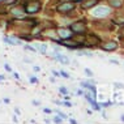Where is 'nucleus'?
<instances>
[{"label":"nucleus","instance_id":"obj_1","mask_svg":"<svg viewBox=\"0 0 124 124\" xmlns=\"http://www.w3.org/2000/svg\"><path fill=\"white\" fill-rule=\"evenodd\" d=\"M108 12H110V9L106 8V7H98V8H95L93 11V15L95 17H105V16L108 15Z\"/></svg>","mask_w":124,"mask_h":124},{"label":"nucleus","instance_id":"obj_2","mask_svg":"<svg viewBox=\"0 0 124 124\" xmlns=\"http://www.w3.org/2000/svg\"><path fill=\"white\" fill-rule=\"evenodd\" d=\"M39 8H41V4H39L38 1H33V3H30L29 5L25 7V11L28 13H35V12L39 11Z\"/></svg>","mask_w":124,"mask_h":124},{"label":"nucleus","instance_id":"obj_3","mask_svg":"<svg viewBox=\"0 0 124 124\" xmlns=\"http://www.w3.org/2000/svg\"><path fill=\"white\" fill-rule=\"evenodd\" d=\"M73 8H75V4H73V3H63V4H60L58 7V11L62 12V13H67V12L72 11Z\"/></svg>","mask_w":124,"mask_h":124},{"label":"nucleus","instance_id":"obj_4","mask_svg":"<svg viewBox=\"0 0 124 124\" xmlns=\"http://www.w3.org/2000/svg\"><path fill=\"white\" fill-rule=\"evenodd\" d=\"M72 30L75 33H78V34H81V33L85 31V25L82 24V22H76V24L72 25Z\"/></svg>","mask_w":124,"mask_h":124},{"label":"nucleus","instance_id":"obj_5","mask_svg":"<svg viewBox=\"0 0 124 124\" xmlns=\"http://www.w3.org/2000/svg\"><path fill=\"white\" fill-rule=\"evenodd\" d=\"M118 47V45H116L115 42H110V43H106V45L102 46L103 50H106V51H112V50H115Z\"/></svg>","mask_w":124,"mask_h":124},{"label":"nucleus","instance_id":"obj_6","mask_svg":"<svg viewBox=\"0 0 124 124\" xmlns=\"http://www.w3.org/2000/svg\"><path fill=\"white\" fill-rule=\"evenodd\" d=\"M59 34H60V37H62V38H64V39L71 38V31H69V30H67V29L59 30Z\"/></svg>","mask_w":124,"mask_h":124},{"label":"nucleus","instance_id":"obj_7","mask_svg":"<svg viewBox=\"0 0 124 124\" xmlns=\"http://www.w3.org/2000/svg\"><path fill=\"white\" fill-rule=\"evenodd\" d=\"M56 59H59L60 62L64 63V64H69V59L67 58V56H62V55H59V54H58V55H56Z\"/></svg>","mask_w":124,"mask_h":124},{"label":"nucleus","instance_id":"obj_8","mask_svg":"<svg viewBox=\"0 0 124 124\" xmlns=\"http://www.w3.org/2000/svg\"><path fill=\"white\" fill-rule=\"evenodd\" d=\"M81 86H82V88H88V89H90L93 93H94V94L97 93V90H95V88H94V86L89 85V84H86V82H81Z\"/></svg>","mask_w":124,"mask_h":124},{"label":"nucleus","instance_id":"obj_9","mask_svg":"<svg viewBox=\"0 0 124 124\" xmlns=\"http://www.w3.org/2000/svg\"><path fill=\"white\" fill-rule=\"evenodd\" d=\"M11 12L13 13V15H16V16H20V15H22V13H24V12H22V9H18V8H15V9H12Z\"/></svg>","mask_w":124,"mask_h":124},{"label":"nucleus","instance_id":"obj_10","mask_svg":"<svg viewBox=\"0 0 124 124\" xmlns=\"http://www.w3.org/2000/svg\"><path fill=\"white\" fill-rule=\"evenodd\" d=\"M97 3V0H89V3H86V4H84V8H90L92 5H94Z\"/></svg>","mask_w":124,"mask_h":124},{"label":"nucleus","instance_id":"obj_11","mask_svg":"<svg viewBox=\"0 0 124 124\" xmlns=\"http://www.w3.org/2000/svg\"><path fill=\"white\" fill-rule=\"evenodd\" d=\"M110 4L114 5V7H120V5H122V1H120V0H111Z\"/></svg>","mask_w":124,"mask_h":124},{"label":"nucleus","instance_id":"obj_12","mask_svg":"<svg viewBox=\"0 0 124 124\" xmlns=\"http://www.w3.org/2000/svg\"><path fill=\"white\" fill-rule=\"evenodd\" d=\"M55 112H58V114H59V115H60V118H62V119H67V115H65V114H63V112H60V111H59V110H55Z\"/></svg>","mask_w":124,"mask_h":124},{"label":"nucleus","instance_id":"obj_13","mask_svg":"<svg viewBox=\"0 0 124 124\" xmlns=\"http://www.w3.org/2000/svg\"><path fill=\"white\" fill-rule=\"evenodd\" d=\"M85 73H86V75H88L89 77H92V76H93V72L90 71L89 68H85Z\"/></svg>","mask_w":124,"mask_h":124},{"label":"nucleus","instance_id":"obj_14","mask_svg":"<svg viewBox=\"0 0 124 124\" xmlns=\"http://www.w3.org/2000/svg\"><path fill=\"white\" fill-rule=\"evenodd\" d=\"M114 85H115V86H116V88H120V89H124V85H123V84H122V82H115V84H114Z\"/></svg>","mask_w":124,"mask_h":124},{"label":"nucleus","instance_id":"obj_15","mask_svg":"<svg viewBox=\"0 0 124 124\" xmlns=\"http://www.w3.org/2000/svg\"><path fill=\"white\" fill-rule=\"evenodd\" d=\"M60 76L65 77V78H69V75H68L67 72H64V71H62V72H60Z\"/></svg>","mask_w":124,"mask_h":124},{"label":"nucleus","instance_id":"obj_16","mask_svg":"<svg viewBox=\"0 0 124 124\" xmlns=\"http://www.w3.org/2000/svg\"><path fill=\"white\" fill-rule=\"evenodd\" d=\"M38 47H39V50H41V51H42V54L46 51V45H39Z\"/></svg>","mask_w":124,"mask_h":124},{"label":"nucleus","instance_id":"obj_17","mask_svg":"<svg viewBox=\"0 0 124 124\" xmlns=\"http://www.w3.org/2000/svg\"><path fill=\"white\" fill-rule=\"evenodd\" d=\"M60 92H62L63 94H67V93H68V90H67L65 88H60Z\"/></svg>","mask_w":124,"mask_h":124},{"label":"nucleus","instance_id":"obj_18","mask_svg":"<svg viewBox=\"0 0 124 124\" xmlns=\"http://www.w3.org/2000/svg\"><path fill=\"white\" fill-rule=\"evenodd\" d=\"M25 48L30 50V51H35V48H34V47H31V46H25Z\"/></svg>","mask_w":124,"mask_h":124},{"label":"nucleus","instance_id":"obj_19","mask_svg":"<svg viewBox=\"0 0 124 124\" xmlns=\"http://www.w3.org/2000/svg\"><path fill=\"white\" fill-rule=\"evenodd\" d=\"M5 69H7L8 72H11V71H12V69H11V67H9L8 64H5Z\"/></svg>","mask_w":124,"mask_h":124},{"label":"nucleus","instance_id":"obj_20","mask_svg":"<svg viewBox=\"0 0 124 124\" xmlns=\"http://www.w3.org/2000/svg\"><path fill=\"white\" fill-rule=\"evenodd\" d=\"M30 81H31V82H37V78H34V77H30Z\"/></svg>","mask_w":124,"mask_h":124},{"label":"nucleus","instance_id":"obj_21","mask_svg":"<svg viewBox=\"0 0 124 124\" xmlns=\"http://www.w3.org/2000/svg\"><path fill=\"white\" fill-rule=\"evenodd\" d=\"M64 106H67V107H71L72 105H71V103H69V102H65V103H64Z\"/></svg>","mask_w":124,"mask_h":124},{"label":"nucleus","instance_id":"obj_22","mask_svg":"<svg viewBox=\"0 0 124 124\" xmlns=\"http://www.w3.org/2000/svg\"><path fill=\"white\" fill-rule=\"evenodd\" d=\"M55 123H62V120H60L59 118H55Z\"/></svg>","mask_w":124,"mask_h":124},{"label":"nucleus","instance_id":"obj_23","mask_svg":"<svg viewBox=\"0 0 124 124\" xmlns=\"http://www.w3.org/2000/svg\"><path fill=\"white\" fill-rule=\"evenodd\" d=\"M111 63H114V64H119L118 60H114V59H111Z\"/></svg>","mask_w":124,"mask_h":124},{"label":"nucleus","instance_id":"obj_24","mask_svg":"<svg viewBox=\"0 0 124 124\" xmlns=\"http://www.w3.org/2000/svg\"><path fill=\"white\" fill-rule=\"evenodd\" d=\"M101 106H103V107H107V106H108V103H101Z\"/></svg>","mask_w":124,"mask_h":124},{"label":"nucleus","instance_id":"obj_25","mask_svg":"<svg viewBox=\"0 0 124 124\" xmlns=\"http://www.w3.org/2000/svg\"><path fill=\"white\" fill-rule=\"evenodd\" d=\"M71 123L72 124H77V122H76V120H73V119H71Z\"/></svg>","mask_w":124,"mask_h":124},{"label":"nucleus","instance_id":"obj_26","mask_svg":"<svg viewBox=\"0 0 124 124\" xmlns=\"http://www.w3.org/2000/svg\"><path fill=\"white\" fill-rule=\"evenodd\" d=\"M3 78H4V76H1V75H0V80H3Z\"/></svg>","mask_w":124,"mask_h":124},{"label":"nucleus","instance_id":"obj_27","mask_svg":"<svg viewBox=\"0 0 124 124\" xmlns=\"http://www.w3.org/2000/svg\"><path fill=\"white\" fill-rule=\"evenodd\" d=\"M122 120H123V122H124V115H122Z\"/></svg>","mask_w":124,"mask_h":124},{"label":"nucleus","instance_id":"obj_28","mask_svg":"<svg viewBox=\"0 0 124 124\" xmlns=\"http://www.w3.org/2000/svg\"><path fill=\"white\" fill-rule=\"evenodd\" d=\"M73 1H81V0H73Z\"/></svg>","mask_w":124,"mask_h":124},{"label":"nucleus","instance_id":"obj_29","mask_svg":"<svg viewBox=\"0 0 124 124\" xmlns=\"http://www.w3.org/2000/svg\"><path fill=\"white\" fill-rule=\"evenodd\" d=\"M1 1H4V0H0V3H1Z\"/></svg>","mask_w":124,"mask_h":124}]
</instances>
